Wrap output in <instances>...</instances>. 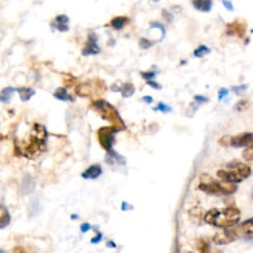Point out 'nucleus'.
I'll return each mask as SVG.
<instances>
[{
	"label": "nucleus",
	"mask_w": 253,
	"mask_h": 253,
	"mask_svg": "<svg viewBox=\"0 0 253 253\" xmlns=\"http://www.w3.org/2000/svg\"><path fill=\"white\" fill-rule=\"evenodd\" d=\"M47 138H48V132L45 126L35 123L28 130L27 137L16 140L14 145L16 156L25 159H38L47 149Z\"/></svg>",
	"instance_id": "obj_1"
},
{
	"label": "nucleus",
	"mask_w": 253,
	"mask_h": 253,
	"mask_svg": "<svg viewBox=\"0 0 253 253\" xmlns=\"http://www.w3.org/2000/svg\"><path fill=\"white\" fill-rule=\"evenodd\" d=\"M241 219V211L236 207H227V208H213L208 210L204 216V221L217 228H232L238 225Z\"/></svg>",
	"instance_id": "obj_2"
},
{
	"label": "nucleus",
	"mask_w": 253,
	"mask_h": 253,
	"mask_svg": "<svg viewBox=\"0 0 253 253\" xmlns=\"http://www.w3.org/2000/svg\"><path fill=\"white\" fill-rule=\"evenodd\" d=\"M250 175H252V168L249 167L247 163H243V162L227 163L224 168H221L217 171L219 180L228 182V183H235V185L246 180L247 177H250Z\"/></svg>",
	"instance_id": "obj_3"
},
{
	"label": "nucleus",
	"mask_w": 253,
	"mask_h": 253,
	"mask_svg": "<svg viewBox=\"0 0 253 253\" xmlns=\"http://www.w3.org/2000/svg\"><path fill=\"white\" fill-rule=\"evenodd\" d=\"M199 190L207 193V194H211V196H228V194H233L238 186L235 183H228V182H222V180H216L213 177H210L208 174H202L201 179H199Z\"/></svg>",
	"instance_id": "obj_4"
},
{
	"label": "nucleus",
	"mask_w": 253,
	"mask_h": 253,
	"mask_svg": "<svg viewBox=\"0 0 253 253\" xmlns=\"http://www.w3.org/2000/svg\"><path fill=\"white\" fill-rule=\"evenodd\" d=\"M90 107H92L93 112H96L103 120H106V122L111 125V126H115L120 130H125L126 129V125L123 122L122 115L118 114V111H117V109L111 103H107L106 100H95Z\"/></svg>",
	"instance_id": "obj_5"
},
{
	"label": "nucleus",
	"mask_w": 253,
	"mask_h": 253,
	"mask_svg": "<svg viewBox=\"0 0 253 253\" xmlns=\"http://www.w3.org/2000/svg\"><path fill=\"white\" fill-rule=\"evenodd\" d=\"M104 90H106V85L100 80H92V81L75 84V93L78 96H95V95L103 93Z\"/></svg>",
	"instance_id": "obj_6"
},
{
	"label": "nucleus",
	"mask_w": 253,
	"mask_h": 253,
	"mask_svg": "<svg viewBox=\"0 0 253 253\" xmlns=\"http://www.w3.org/2000/svg\"><path fill=\"white\" fill-rule=\"evenodd\" d=\"M120 132L118 127L115 126H104V127H100L96 132V137H98V143L101 145V148L104 151H111L114 149V145L117 141V134Z\"/></svg>",
	"instance_id": "obj_7"
},
{
	"label": "nucleus",
	"mask_w": 253,
	"mask_h": 253,
	"mask_svg": "<svg viewBox=\"0 0 253 253\" xmlns=\"http://www.w3.org/2000/svg\"><path fill=\"white\" fill-rule=\"evenodd\" d=\"M222 146H233V148H246L250 149L253 148V132H246V134H239L235 137H222L219 140Z\"/></svg>",
	"instance_id": "obj_8"
},
{
	"label": "nucleus",
	"mask_w": 253,
	"mask_h": 253,
	"mask_svg": "<svg viewBox=\"0 0 253 253\" xmlns=\"http://www.w3.org/2000/svg\"><path fill=\"white\" fill-rule=\"evenodd\" d=\"M238 239V233H236V227L232 228H221V232H217L213 236V243L216 246H225L233 243V241Z\"/></svg>",
	"instance_id": "obj_9"
},
{
	"label": "nucleus",
	"mask_w": 253,
	"mask_h": 253,
	"mask_svg": "<svg viewBox=\"0 0 253 253\" xmlns=\"http://www.w3.org/2000/svg\"><path fill=\"white\" fill-rule=\"evenodd\" d=\"M98 38L95 33H89V36H87V41H85V45L83 47V54L84 56H92V54H98L101 51V48L98 47Z\"/></svg>",
	"instance_id": "obj_10"
},
{
	"label": "nucleus",
	"mask_w": 253,
	"mask_h": 253,
	"mask_svg": "<svg viewBox=\"0 0 253 253\" xmlns=\"http://www.w3.org/2000/svg\"><path fill=\"white\" fill-rule=\"evenodd\" d=\"M246 22L243 20H235L232 24L227 25V35L228 36H238V38H243L246 35Z\"/></svg>",
	"instance_id": "obj_11"
},
{
	"label": "nucleus",
	"mask_w": 253,
	"mask_h": 253,
	"mask_svg": "<svg viewBox=\"0 0 253 253\" xmlns=\"http://www.w3.org/2000/svg\"><path fill=\"white\" fill-rule=\"evenodd\" d=\"M238 238H246V239H253V217L247 219L246 222L236 227Z\"/></svg>",
	"instance_id": "obj_12"
},
{
	"label": "nucleus",
	"mask_w": 253,
	"mask_h": 253,
	"mask_svg": "<svg viewBox=\"0 0 253 253\" xmlns=\"http://www.w3.org/2000/svg\"><path fill=\"white\" fill-rule=\"evenodd\" d=\"M101 174H103L101 165H100V163H95V165H90V167L87 168L81 175H83V179H87V180H95V179L100 177Z\"/></svg>",
	"instance_id": "obj_13"
},
{
	"label": "nucleus",
	"mask_w": 253,
	"mask_h": 253,
	"mask_svg": "<svg viewBox=\"0 0 253 253\" xmlns=\"http://www.w3.org/2000/svg\"><path fill=\"white\" fill-rule=\"evenodd\" d=\"M51 28L54 30H58V31H69V17L65 16V14H59L54 17V20L51 22Z\"/></svg>",
	"instance_id": "obj_14"
},
{
	"label": "nucleus",
	"mask_w": 253,
	"mask_h": 253,
	"mask_svg": "<svg viewBox=\"0 0 253 253\" xmlns=\"http://www.w3.org/2000/svg\"><path fill=\"white\" fill-rule=\"evenodd\" d=\"M106 162L109 165H122V167H125L126 165V159L122 156V154H118L117 151L111 149V151H106Z\"/></svg>",
	"instance_id": "obj_15"
},
{
	"label": "nucleus",
	"mask_w": 253,
	"mask_h": 253,
	"mask_svg": "<svg viewBox=\"0 0 253 253\" xmlns=\"http://www.w3.org/2000/svg\"><path fill=\"white\" fill-rule=\"evenodd\" d=\"M53 96L59 101H73V96L70 95L67 87H59V89L53 92Z\"/></svg>",
	"instance_id": "obj_16"
},
{
	"label": "nucleus",
	"mask_w": 253,
	"mask_h": 253,
	"mask_svg": "<svg viewBox=\"0 0 253 253\" xmlns=\"http://www.w3.org/2000/svg\"><path fill=\"white\" fill-rule=\"evenodd\" d=\"M129 17L126 16H117L111 20V24H109V27L114 28V30H123L127 24H129Z\"/></svg>",
	"instance_id": "obj_17"
},
{
	"label": "nucleus",
	"mask_w": 253,
	"mask_h": 253,
	"mask_svg": "<svg viewBox=\"0 0 253 253\" xmlns=\"http://www.w3.org/2000/svg\"><path fill=\"white\" fill-rule=\"evenodd\" d=\"M194 252H196V253H211L210 243H208V241L204 239V238L197 239L196 243H194Z\"/></svg>",
	"instance_id": "obj_18"
},
{
	"label": "nucleus",
	"mask_w": 253,
	"mask_h": 253,
	"mask_svg": "<svg viewBox=\"0 0 253 253\" xmlns=\"http://www.w3.org/2000/svg\"><path fill=\"white\" fill-rule=\"evenodd\" d=\"M9 222H11V216H9L8 208L3 204H0V230L8 227Z\"/></svg>",
	"instance_id": "obj_19"
},
{
	"label": "nucleus",
	"mask_w": 253,
	"mask_h": 253,
	"mask_svg": "<svg viewBox=\"0 0 253 253\" xmlns=\"http://www.w3.org/2000/svg\"><path fill=\"white\" fill-rule=\"evenodd\" d=\"M193 6L196 9L202 11V13H208L213 6V2L211 0H193Z\"/></svg>",
	"instance_id": "obj_20"
},
{
	"label": "nucleus",
	"mask_w": 253,
	"mask_h": 253,
	"mask_svg": "<svg viewBox=\"0 0 253 253\" xmlns=\"http://www.w3.org/2000/svg\"><path fill=\"white\" fill-rule=\"evenodd\" d=\"M16 92L19 93L22 101H28L33 98V95H35V90H33L31 87H19V89H16Z\"/></svg>",
	"instance_id": "obj_21"
},
{
	"label": "nucleus",
	"mask_w": 253,
	"mask_h": 253,
	"mask_svg": "<svg viewBox=\"0 0 253 253\" xmlns=\"http://www.w3.org/2000/svg\"><path fill=\"white\" fill-rule=\"evenodd\" d=\"M14 92H16V89H13V87H5L3 90H0V103L8 104L11 101V96H13Z\"/></svg>",
	"instance_id": "obj_22"
},
{
	"label": "nucleus",
	"mask_w": 253,
	"mask_h": 253,
	"mask_svg": "<svg viewBox=\"0 0 253 253\" xmlns=\"http://www.w3.org/2000/svg\"><path fill=\"white\" fill-rule=\"evenodd\" d=\"M120 92H122L123 98H129V96L134 95L135 87H134V84H130V83H125V84H122V87H120Z\"/></svg>",
	"instance_id": "obj_23"
},
{
	"label": "nucleus",
	"mask_w": 253,
	"mask_h": 253,
	"mask_svg": "<svg viewBox=\"0 0 253 253\" xmlns=\"http://www.w3.org/2000/svg\"><path fill=\"white\" fill-rule=\"evenodd\" d=\"M208 53H210V48L205 47V45H201L199 48L194 50V56L196 58H202V56H205V54H208Z\"/></svg>",
	"instance_id": "obj_24"
},
{
	"label": "nucleus",
	"mask_w": 253,
	"mask_h": 253,
	"mask_svg": "<svg viewBox=\"0 0 253 253\" xmlns=\"http://www.w3.org/2000/svg\"><path fill=\"white\" fill-rule=\"evenodd\" d=\"M243 157H244V160H247V162L253 163V148L246 149V151H244V154H243Z\"/></svg>",
	"instance_id": "obj_25"
},
{
	"label": "nucleus",
	"mask_w": 253,
	"mask_h": 253,
	"mask_svg": "<svg viewBox=\"0 0 253 253\" xmlns=\"http://www.w3.org/2000/svg\"><path fill=\"white\" fill-rule=\"evenodd\" d=\"M249 107V101L247 100H241L236 106H235V109L238 112H241V111H244V109H247Z\"/></svg>",
	"instance_id": "obj_26"
},
{
	"label": "nucleus",
	"mask_w": 253,
	"mask_h": 253,
	"mask_svg": "<svg viewBox=\"0 0 253 253\" xmlns=\"http://www.w3.org/2000/svg\"><path fill=\"white\" fill-rule=\"evenodd\" d=\"M141 76L145 78L146 81H152L154 80V76H156V70H152V72H141Z\"/></svg>",
	"instance_id": "obj_27"
},
{
	"label": "nucleus",
	"mask_w": 253,
	"mask_h": 253,
	"mask_svg": "<svg viewBox=\"0 0 253 253\" xmlns=\"http://www.w3.org/2000/svg\"><path fill=\"white\" fill-rule=\"evenodd\" d=\"M156 111H160V112H171V107H168L167 104H163V103H159L157 107H154Z\"/></svg>",
	"instance_id": "obj_28"
},
{
	"label": "nucleus",
	"mask_w": 253,
	"mask_h": 253,
	"mask_svg": "<svg viewBox=\"0 0 253 253\" xmlns=\"http://www.w3.org/2000/svg\"><path fill=\"white\" fill-rule=\"evenodd\" d=\"M152 43L154 42H151L148 39H140V48H149V47H152Z\"/></svg>",
	"instance_id": "obj_29"
},
{
	"label": "nucleus",
	"mask_w": 253,
	"mask_h": 253,
	"mask_svg": "<svg viewBox=\"0 0 253 253\" xmlns=\"http://www.w3.org/2000/svg\"><path fill=\"white\" fill-rule=\"evenodd\" d=\"M146 83H148V85H151V87H152V89H160V87H162V85H160V84H157L156 81H146Z\"/></svg>",
	"instance_id": "obj_30"
},
{
	"label": "nucleus",
	"mask_w": 253,
	"mask_h": 253,
	"mask_svg": "<svg viewBox=\"0 0 253 253\" xmlns=\"http://www.w3.org/2000/svg\"><path fill=\"white\" fill-rule=\"evenodd\" d=\"M90 228H92V227H90V224H83V225H81V232H83V233H85V232H89Z\"/></svg>",
	"instance_id": "obj_31"
},
{
	"label": "nucleus",
	"mask_w": 253,
	"mask_h": 253,
	"mask_svg": "<svg viewBox=\"0 0 253 253\" xmlns=\"http://www.w3.org/2000/svg\"><path fill=\"white\" fill-rule=\"evenodd\" d=\"M101 239H103V236H101L100 233H98V235H96V238H93V239H92V244H98Z\"/></svg>",
	"instance_id": "obj_32"
},
{
	"label": "nucleus",
	"mask_w": 253,
	"mask_h": 253,
	"mask_svg": "<svg viewBox=\"0 0 253 253\" xmlns=\"http://www.w3.org/2000/svg\"><path fill=\"white\" fill-rule=\"evenodd\" d=\"M233 90L236 93H243V90H246V85H241V87H233Z\"/></svg>",
	"instance_id": "obj_33"
},
{
	"label": "nucleus",
	"mask_w": 253,
	"mask_h": 253,
	"mask_svg": "<svg viewBox=\"0 0 253 253\" xmlns=\"http://www.w3.org/2000/svg\"><path fill=\"white\" fill-rule=\"evenodd\" d=\"M227 92H228L227 89H221V90H219V100H222V98L227 95Z\"/></svg>",
	"instance_id": "obj_34"
},
{
	"label": "nucleus",
	"mask_w": 253,
	"mask_h": 253,
	"mask_svg": "<svg viewBox=\"0 0 253 253\" xmlns=\"http://www.w3.org/2000/svg\"><path fill=\"white\" fill-rule=\"evenodd\" d=\"M122 208H123V210H130L132 205H129L127 202H123V204H122Z\"/></svg>",
	"instance_id": "obj_35"
},
{
	"label": "nucleus",
	"mask_w": 253,
	"mask_h": 253,
	"mask_svg": "<svg viewBox=\"0 0 253 253\" xmlns=\"http://www.w3.org/2000/svg\"><path fill=\"white\" fill-rule=\"evenodd\" d=\"M13 253H25V250H24V249H22V247H14Z\"/></svg>",
	"instance_id": "obj_36"
},
{
	"label": "nucleus",
	"mask_w": 253,
	"mask_h": 253,
	"mask_svg": "<svg viewBox=\"0 0 253 253\" xmlns=\"http://www.w3.org/2000/svg\"><path fill=\"white\" fill-rule=\"evenodd\" d=\"M196 101H199V103H207V98H204V96H196Z\"/></svg>",
	"instance_id": "obj_37"
},
{
	"label": "nucleus",
	"mask_w": 253,
	"mask_h": 253,
	"mask_svg": "<svg viewBox=\"0 0 253 253\" xmlns=\"http://www.w3.org/2000/svg\"><path fill=\"white\" fill-rule=\"evenodd\" d=\"M143 101H145V103H152V98L151 96H145V98H143Z\"/></svg>",
	"instance_id": "obj_38"
},
{
	"label": "nucleus",
	"mask_w": 253,
	"mask_h": 253,
	"mask_svg": "<svg viewBox=\"0 0 253 253\" xmlns=\"http://www.w3.org/2000/svg\"><path fill=\"white\" fill-rule=\"evenodd\" d=\"M152 2H160V0H152Z\"/></svg>",
	"instance_id": "obj_39"
},
{
	"label": "nucleus",
	"mask_w": 253,
	"mask_h": 253,
	"mask_svg": "<svg viewBox=\"0 0 253 253\" xmlns=\"http://www.w3.org/2000/svg\"><path fill=\"white\" fill-rule=\"evenodd\" d=\"M0 253H5V252H3V250H2V249H0Z\"/></svg>",
	"instance_id": "obj_40"
}]
</instances>
